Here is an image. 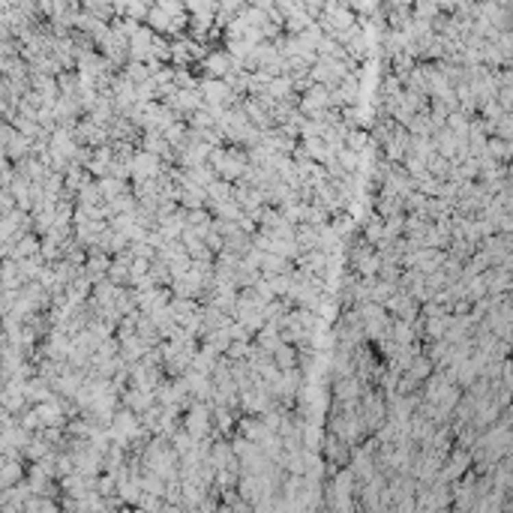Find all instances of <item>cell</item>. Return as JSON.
<instances>
[{
  "label": "cell",
  "instance_id": "cell-1",
  "mask_svg": "<svg viewBox=\"0 0 513 513\" xmlns=\"http://www.w3.org/2000/svg\"><path fill=\"white\" fill-rule=\"evenodd\" d=\"M210 165L219 171V177L225 180H240L243 171L249 165V151L240 145H228V147H213Z\"/></svg>",
  "mask_w": 513,
  "mask_h": 513
},
{
  "label": "cell",
  "instance_id": "cell-2",
  "mask_svg": "<svg viewBox=\"0 0 513 513\" xmlns=\"http://www.w3.org/2000/svg\"><path fill=\"white\" fill-rule=\"evenodd\" d=\"M360 421L366 426L369 436H375L378 426L388 421V393L384 390L378 393V390H373V384H369L366 393L360 397Z\"/></svg>",
  "mask_w": 513,
  "mask_h": 513
},
{
  "label": "cell",
  "instance_id": "cell-3",
  "mask_svg": "<svg viewBox=\"0 0 513 513\" xmlns=\"http://www.w3.org/2000/svg\"><path fill=\"white\" fill-rule=\"evenodd\" d=\"M184 426L195 438H208L216 426H213V405L210 402H192L184 414Z\"/></svg>",
  "mask_w": 513,
  "mask_h": 513
},
{
  "label": "cell",
  "instance_id": "cell-4",
  "mask_svg": "<svg viewBox=\"0 0 513 513\" xmlns=\"http://www.w3.org/2000/svg\"><path fill=\"white\" fill-rule=\"evenodd\" d=\"M168 168V162H162L156 153L138 147L136 156H132V180H147V177H160L162 171Z\"/></svg>",
  "mask_w": 513,
  "mask_h": 513
},
{
  "label": "cell",
  "instance_id": "cell-5",
  "mask_svg": "<svg viewBox=\"0 0 513 513\" xmlns=\"http://www.w3.org/2000/svg\"><path fill=\"white\" fill-rule=\"evenodd\" d=\"M201 97L204 102H216V105H232V102H238V93H234V88L225 82V78H201L199 84Z\"/></svg>",
  "mask_w": 513,
  "mask_h": 513
},
{
  "label": "cell",
  "instance_id": "cell-6",
  "mask_svg": "<svg viewBox=\"0 0 513 513\" xmlns=\"http://www.w3.org/2000/svg\"><path fill=\"white\" fill-rule=\"evenodd\" d=\"M153 39H156V34L151 27H136L132 30V36H129V58L132 60H153Z\"/></svg>",
  "mask_w": 513,
  "mask_h": 513
},
{
  "label": "cell",
  "instance_id": "cell-7",
  "mask_svg": "<svg viewBox=\"0 0 513 513\" xmlns=\"http://www.w3.org/2000/svg\"><path fill=\"white\" fill-rule=\"evenodd\" d=\"M141 147H145V151H151V153H156L162 162H168V165L177 160L175 145L165 138V132H145V138H141Z\"/></svg>",
  "mask_w": 513,
  "mask_h": 513
},
{
  "label": "cell",
  "instance_id": "cell-8",
  "mask_svg": "<svg viewBox=\"0 0 513 513\" xmlns=\"http://www.w3.org/2000/svg\"><path fill=\"white\" fill-rule=\"evenodd\" d=\"M201 66H204V75L208 78H225L228 73H234V60L232 54L225 51H210L208 58H201Z\"/></svg>",
  "mask_w": 513,
  "mask_h": 513
},
{
  "label": "cell",
  "instance_id": "cell-9",
  "mask_svg": "<svg viewBox=\"0 0 513 513\" xmlns=\"http://www.w3.org/2000/svg\"><path fill=\"white\" fill-rule=\"evenodd\" d=\"M384 306H388V312H393L397 318H414V312H417V297H414L408 288L399 286L397 291H393V297H390V301L384 303Z\"/></svg>",
  "mask_w": 513,
  "mask_h": 513
},
{
  "label": "cell",
  "instance_id": "cell-10",
  "mask_svg": "<svg viewBox=\"0 0 513 513\" xmlns=\"http://www.w3.org/2000/svg\"><path fill=\"white\" fill-rule=\"evenodd\" d=\"M121 402L126 408H132L136 414H145L147 408L151 405H156V390H145V388H126L123 393H121Z\"/></svg>",
  "mask_w": 513,
  "mask_h": 513
},
{
  "label": "cell",
  "instance_id": "cell-11",
  "mask_svg": "<svg viewBox=\"0 0 513 513\" xmlns=\"http://www.w3.org/2000/svg\"><path fill=\"white\" fill-rule=\"evenodd\" d=\"M147 349H151V342H147L145 336L141 334H129V336H123L121 339V354L129 363H136V360H141L147 354Z\"/></svg>",
  "mask_w": 513,
  "mask_h": 513
},
{
  "label": "cell",
  "instance_id": "cell-12",
  "mask_svg": "<svg viewBox=\"0 0 513 513\" xmlns=\"http://www.w3.org/2000/svg\"><path fill=\"white\" fill-rule=\"evenodd\" d=\"M25 456H3V475H0V486L10 489L18 480H25V465H21Z\"/></svg>",
  "mask_w": 513,
  "mask_h": 513
},
{
  "label": "cell",
  "instance_id": "cell-13",
  "mask_svg": "<svg viewBox=\"0 0 513 513\" xmlns=\"http://www.w3.org/2000/svg\"><path fill=\"white\" fill-rule=\"evenodd\" d=\"M267 93H271L273 99H288V97H295V78H291L288 73L273 75V82H271V88H267Z\"/></svg>",
  "mask_w": 513,
  "mask_h": 513
},
{
  "label": "cell",
  "instance_id": "cell-14",
  "mask_svg": "<svg viewBox=\"0 0 513 513\" xmlns=\"http://www.w3.org/2000/svg\"><path fill=\"white\" fill-rule=\"evenodd\" d=\"M384 228H388V219L381 216V213H375V216L366 219V225H363V238L369 243H381L384 240Z\"/></svg>",
  "mask_w": 513,
  "mask_h": 513
},
{
  "label": "cell",
  "instance_id": "cell-15",
  "mask_svg": "<svg viewBox=\"0 0 513 513\" xmlns=\"http://www.w3.org/2000/svg\"><path fill=\"white\" fill-rule=\"evenodd\" d=\"M288 271H291V258L276 255V252H264V264H262V273H264V276L288 273Z\"/></svg>",
  "mask_w": 513,
  "mask_h": 513
},
{
  "label": "cell",
  "instance_id": "cell-16",
  "mask_svg": "<svg viewBox=\"0 0 513 513\" xmlns=\"http://www.w3.org/2000/svg\"><path fill=\"white\" fill-rule=\"evenodd\" d=\"M99 189H102V195H105V201H108V199H117V195H123V192H129L126 180H123V177H114V175L99 177Z\"/></svg>",
  "mask_w": 513,
  "mask_h": 513
},
{
  "label": "cell",
  "instance_id": "cell-17",
  "mask_svg": "<svg viewBox=\"0 0 513 513\" xmlns=\"http://www.w3.org/2000/svg\"><path fill=\"white\" fill-rule=\"evenodd\" d=\"M58 508H63V504H58V501H51L49 495H39V492H34L27 499V504H25V513H54Z\"/></svg>",
  "mask_w": 513,
  "mask_h": 513
},
{
  "label": "cell",
  "instance_id": "cell-18",
  "mask_svg": "<svg viewBox=\"0 0 513 513\" xmlns=\"http://www.w3.org/2000/svg\"><path fill=\"white\" fill-rule=\"evenodd\" d=\"M390 336L397 339L399 345H408V342H412V339H414V325H412V318H393Z\"/></svg>",
  "mask_w": 513,
  "mask_h": 513
},
{
  "label": "cell",
  "instance_id": "cell-19",
  "mask_svg": "<svg viewBox=\"0 0 513 513\" xmlns=\"http://www.w3.org/2000/svg\"><path fill=\"white\" fill-rule=\"evenodd\" d=\"M78 204H105V195H102V189H99V180H90V184L78 192Z\"/></svg>",
  "mask_w": 513,
  "mask_h": 513
},
{
  "label": "cell",
  "instance_id": "cell-20",
  "mask_svg": "<svg viewBox=\"0 0 513 513\" xmlns=\"http://www.w3.org/2000/svg\"><path fill=\"white\" fill-rule=\"evenodd\" d=\"M267 279H271V286H273L276 295L286 297L288 288H291V282H295V271H288V273H273V276H267Z\"/></svg>",
  "mask_w": 513,
  "mask_h": 513
},
{
  "label": "cell",
  "instance_id": "cell-21",
  "mask_svg": "<svg viewBox=\"0 0 513 513\" xmlns=\"http://www.w3.org/2000/svg\"><path fill=\"white\" fill-rule=\"evenodd\" d=\"M339 162L345 165V168L351 171H360L363 168V153H358V151H351V147H342V151H339Z\"/></svg>",
  "mask_w": 513,
  "mask_h": 513
},
{
  "label": "cell",
  "instance_id": "cell-22",
  "mask_svg": "<svg viewBox=\"0 0 513 513\" xmlns=\"http://www.w3.org/2000/svg\"><path fill=\"white\" fill-rule=\"evenodd\" d=\"M366 145H369V136L360 129V126H351V132H349V141H345V147H351V151H358L363 153L366 151Z\"/></svg>",
  "mask_w": 513,
  "mask_h": 513
},
{
  "label": "cell",
  "instance_id": "cell-23",
  "mask_svg": "<svg viewBox=\"0 0 513 513\" xmlns=\"http://www.w3.org/2000/svg\"><path fill=\"white\" fill-rule=\"evenodd\" d=\"M436 12H438V3H436V0H417V15H421L423 21L429 18V15H436Z\"/></svg>",
  "mask_w": 513,
  "mask_h": 513
},
{
  "label": "cell",
  "instance_id": "cell-24",
  "mask_svg": "<svg viewBox=\"0 0 513 513\" xmlns=\"http://www.w3.org/2000/svg\"><path fill=\"white\" fill-rule=\"evenodd\" d=\"M175 84H177V88H199L201 82H195V78L189 75L186 69H177V73H175Z\"/></svg>",
  "mask_w": 513,
  "mask_h": 513
}]
</instances>
